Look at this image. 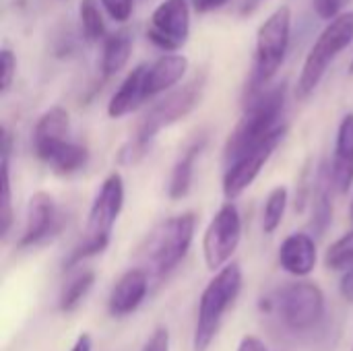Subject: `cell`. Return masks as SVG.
Returning <instances> with one entry per match:
<instances>
[{
    "mask_svg": "<svg viewBox=\"0 0 353 351\" xmlns=\"http://www.w3.org/2000/svg\"><path fill=\"white\" fill-rule=\"evenodd\" d=\"M238 351H269L265 341L259 339L256 335H244L240 339V345H238Z\"/></svg>",
    "mask_w": 353,
    "mask_h": 351,
    "instance_id": "33",
    "label": "cell"
},
{
    "mask_svg": "<svg viewBox=\"0 0 353 351\" xmlns=\"http://www.w3.org/2000/svg\"><path fill=\"white\" fill-rule=\"evenodd\" d=\"M196 230V215L192 211L180 213L163 221L149 238V263L157 277L172 273L188 254Z\"/></svg>",
    "mask_w": 353,
    "mask_h": 351,
    "instance_id": "7",
    "label": "cell"
},
{
    "mask_svg": "<svg viewBox=\"0 0 353 351\" xmlns=\"http://www.w3.org/2000/svg\"><path fill=\"white\" fill-rule=\"evenodd\" d=\"M242 269L238 263H230L221 271L213 275L207 288L201 294L194 335H192V350L209 351L211 343L215 341L225 312L234 306L242 292Z\"/></svg>",
    "mask_w": 353,
    "mask_h": 351,
    "instance_id": "4",
    "label": "cell"
},
{
    "mask_svg": "<svg viewBox=\"0 0 353 351\" xmlns=\"http://www.w3.org/2000/svg\"><path fill=\"white\" fill-rule=\"evenodd\" d=\"M124 207V180L118 172H112L103 182L99 192L93 199V205L87 215V225L81 242L64 259V269H72L79 263L101 254L112 238V230Z\"/></svg>",
    "mask_w": 353,
    "mask_h": 351,
    "instance_id": "3",
    "label": "cell"
},
{
    "mask_svg": "<svg viewBox=\"0 0 353 351\" xmlns=\"http://www.w3.org/2000/svg\"><path fill=\"white\" fill-rule=\"evenodd\" d=\"M62 228V215L56 207V201L50 192L37 190L29 199L27 205V217H25V230L17 242L19 248H31L48 238L56 236Z\"/></svg>",
    "mask_w": 353,
    "mask_h": 351,
    "instance_id": "12",
    "label": "cell"
},
{
    "mask_svg": "<svg viewBox=\"0 0 353 351\" xmlns=\"http://www.w3.org/2000/svg\"><path fill=\"white\" fill-rule=\"evenodd\" d=\"M147 68H149L147 64H139L137 68H132L126 74V79L120 83V87L116 89V93L112 95V99L108 103V116L110 118H114V120L124 118L147 101V93H145Z\"/></svg>",
    "mask_w": 353,
    "mask_h": 351,
    "instance_id": "18",
    "label": "cell"
},
{
    "mask_svg": "<svg viewBox=\"0 0 353 351\" xmlns=\"http://www.w3.org/2000/svg\"><path fill=\"white\" fill-rule=\"evenodd\" d=\"M285 97H288V83H279L273 87H267L259 95L248 97L242 118L238 120L236 128L230 132L223 149L225 166L236 161L242 153L250 151L252 147L261 145L265 139H269L279 126L285 110Z\"/></svg>",
    "mask_w": 353,
    "mask_h": 351,
    "instance_id": "2",
    "label": "cell"
},
{
    "mask_svg": "<svg viewBox=\"0 0 353 351\" xmlns=\"http://www.w3.org/2000/svg\"><path fill=\"white\" fill-rule=\"evenodd\" d=\"M149 294V275L145 269H128L112 288L108 298V312L114 319L130 317L139 310Z\"/></svg>",
    "mask_w": 353,
    "mask_h": 351,
    "instance_id": "13",
    "label": "cell"
},
{
    "mask_svg": "<svg viewBox=\"0 0 353 351\" xmlns=\"http://www.w3.org/2000/svg\"><path fill=\"white\" fill-rule=\"evenodd\" d=\"M186 70H188V58L182 54H163L161 58H157L147 68V74H145L147 99L176 87L186 74Z\"/></svg>",
    "mask_w": 353,
    "mask_h": 351,
    "instance_id": "17",
    "label": "cell"
},
{
    "mask_svg": "<svg viewBox=\"0 0 353 351\" xmlns=\"http://www.w3.org/2000/svg\"><path fill=\"white\" fill-rule=\"evenodd\" d=\"M283 325L294 333L316 329L327 312L325 292L312 281H296L285 285L275 300Z\"/></svg>",
    "mask_w": 353,
    "mask_h": 351,
    "instance_id": "8",
    "label": "cell"
},
{
    "mask_svg": "<svg viewBox=\"0 0 353 351\" xmlns=\"http://www.w3.org/2000/svg\"><path fill=\"white\" fill-rule=\"evenodd\" d=\"M285 134H288V124L279 126L261 145L252 147L250 151L242 153L236 161L225 166V174H223V184L221 186H223V197L230 203H234L246 188L252 186V182L259 178V174L263 172V168L267 166V161L271 159V155L275 153L279 143L285 139Z\"/></svg>",
    "mask_w": 353,
    "mask_h": 351,
    "instance_id": "10",
    "label": "cell"
},
{
    "mask_svg": "<svg viewBox=\"0 0 353 351\" xmlns=\"http://www.w3.org/2000/svg\"><path fill=\"white\" fill-rule=\"evenodd\" d=\"M95 283V273L91 269H85V271H79L60 292V298H58V310L60 312H72L79 308V304L85 300V296L91 292Z\"/></svg>",
    "mask_w": 353,
    "mask_h": 351,
    "instance_id": "23",
    "label": "cell"
},
{
    "mask_svg": "<svg viewBox=\"0 0 353 351\" xmlns=\"http://www.w3.org/2000/svg\"><path fill=\"white\" fill-rule=\"evenodd\" d=\"M325 265L329 271H347L353 267V230L335 240L325 254Z\"/></svg>",
    "mask_w": 353,
    "mask_h": 351,
    "instance_id": "25",
    "label": "cell"
},
{
    "mask_svg": "<svg viewBox=\"0 0 353 351\" xmlns=\"http://www.w3.org/2000/svg\"><path fill=\"white\" fill-rule=\"evenodd\" d=\"M190 35V6L188 0H163L151 14L147 25L149 41L174 54L180 50Z\"/></svg>",
    "mask_w": 353,
    "mask_h": 351,
    "instance_id": "11",
    "label": "cell"
},
{
    "mask_svg": "<svg viewBox=\"0 0 353 351\" xmlns=\"http://www.w3.org/2000/svg\"><path fill=\"white\" fill-rule=\"evenodd\" d=\"M350 219L353 221V199H352V205H350Z\"/></svg>",
    "mask_w": 353,
    "mask_h": 351,
    "instance_id": "37",
    "label": "cell"
},
{
    "mask_svg": "<svg viewBox=\"0 0 353 351\" xmlns=\"http://www.w3.org/2000/svg\"><path fill=\"white\" fill-rule=\"evenodd\" d=\"M79 19H81V27L83 33L89 41H97L105 35V25H103V17L99 10V4L95 0H81L79 4Z\"/></svg>",
    "mask_w": 353,
    "mask_h": 351,
    "instance_id": "27",
    "label": "cell"
},
{
    "mask_svg": "<svg viewBox=\"0 0 353 351\" xmlns=\"http://www.w3.org/2000/svg\"><path fill=\"white\" fill-rule=\"evenodd\" d=\"M141 351H170V331H168V327H163V325L155 327Z\"/></svg>",
    "mask_w": 353,
    "mask_h": 351,
    "instance_id": "31",
    "label": "cell"
},
{
    "mask_svg": "<svg viewBox=\"0 0 353 351\" xmlns=\"http://www.w3.org/2000/svg\"><path fill=\"white\" fill-rule=\"evenodd\" d=\"M17 74V56L10 48H2L0 52V93H8V89L12 87Z\"/></svg>",
    "mask_w": 353,
    "mask_h": 351,
    "instance_id": "28",
    "label": "cell"
},
{
    "mask_svg": "<svg viewBox=\"0 0 353 351\" xmlns=\"http://www.w3.org/2000/svg\"><path fill=\"white\" fill-rule=\"evenodd\" d=\"M242 242V217L234 203H223L203 234V257L209 271L217 273L230 265Z\"/></svg>",
    "mask_w": 353,
    "mask_h": 351,
    "instance_id": "9",
    "label": "cell"
},
{
    "mask_svg": "<svg viewBox=\"0 0 353 351\" xmlns=\"http://www.w3.org/2000/svg\"><path fill=\"white\" fill-rule=\"evenodd\" d=\"M68 130H70V116L64 108L54 106L46 110L33 126V149L50 143L66 141Z\"/></svg>",
    "mask_w": 353,
    "mask_h": 351,
    "instance_id": "22",
    "label": "cell"
},
{
    "mask_svg": "<svg viewBox=\"0 0 353 351\" xmlns=\"http://www.w3.org/2000/svg\"><path fill=\"white\" fill-rule=\"evenodd\" d=\"M333 178H331V163H321L319 172L312 180V219H310V230L314 236H323L331 221H333V201H331V192H333Z\"/></svg>",
    "mask_w": 353,
    "mask_h": 351,
    "instance_id": "19",
    "label": "cell"
},
{
    "mask_svg": "<svg viewBox=\"0 0 353 351\" xmlns=\"http://www.w3.org/2000/svg\"><path fill=\"white\" fill-rule=\"evenodd\" d=\"M132 54V35L126 27L110 33L103 41V52H101V77L112 79L116 77L128 62Z\"/></svg>",
    "mask_w": 353,
    "mask_h": 351,
    "instance_id": "21",
    "label": "cell"
},
{
    "mask_svg": "<svg viewBox=\"0 0 353 351\" xmlns=\"http://www.w3.org/2000/svg\"><path fill=\"white\" fill-rule=\"evenodd\" d=\"M2 168V192H0V234L2 238L8 236L12 228V194H10V157L0 155Z\"/></svg>",
    "mask_w": 353,
    "mask_h": 351,
    "instance_id": "26",
    "label": "cell"
},
{
    "mask_svg": "<svg viewBox=\"0 0 353 351\" xmlns=\"http://www.w3.org/2000/svg\"><path fill=\"white\" fill-rule=\"evenodd\" d=\"M333 186L339 194H347L353 186V112L345 114L337 128L335 155L331 161Z\"/></svg>",
    "mask_w": 353,
    "mask_h": 351,
    "instance_id": "15",
    "label": "cell"
},
{
    "mask_svg": "<svg viewBox=\"0 0 353 351\" xmlns=\"http://www.w3.org/2000/svg\"><path fill=\"white\" fill-rule=\"evenodd\" d=\"M203 91H205V74H196L186 85L174 89L163 99H159L143 116V120L139 122L132 139L120 149L118 161L122 166H134V163H139L147 155L151 143L155 141V137L163 128H168V126H172V124H176L180 120H184L201 103Z\"/></svg>",
    "mask_w": 353,
    "mask_h": 351,
    "instance_id": "1",
    "label": "cell"
},
{
    "mask_svg": "<svg viewBox=\"0 0 353 351\" xmlns=\"http://www.w3.org/2000/svg\"><path fill=\"white\" fill-rule=\"evenodd\" d=\"M230 0H192V6L199 10V12H211V10H217L221 6H225Z\"/></svg>",
    "mask_w": 353,
    "mask_h": 351,
    "instance_id": "34",
    "label": "cell"
},
{
    "mask_svg": "<svg viewBox=\"0 0 353 351\" xmlns=\"http://www.w3.org/2000/svg\"><path fill=\"white\" fill-rule=\"evenodd\" d=\"M345 2H347V0H312L316 14H319L321 19L329 21V23H331L333 19H337L339 14L345 12V10H343Z\"/></svg>",
    "mask_w": 353,
    "mask_h": 351,
    "instance_id": "30",
    "label": "cell"
},
{
    "mask_svg": "<svg viewBox=\"0 0 353 351\" xmlns=\"http://www.w3.org/2000/svg\"><path fill=\"white\" fill-rule=\"evenodd\" d=\"M70 351H93V339L89 333H81L74 341V345L70 348Z\"/></svg>",
    "mask_w": 353,
    "mask_h": 351,
    "instance_id": "35",
    "label": "cell"
},
{
    "mask_svg": "<svg viewBox=\"0 0 353 351\" xmlns=\"http://www.w3.org/2000/svg\"><path fill=\"white\" fill-rule=\"evenodd\" d=\"M292 39V10L290 6L277 8L256 31L254 66L248 83V97L267 89L271 79L281 68Z\"/></svg>",
    "mask_w": 353,
    "mask_h": 351,
    "instance_id": "6",
    "label": "cell"
},
{
    "mask_svg": "<svg viewBox=\"0 0 353 351\" xmlns=\"http://www.w3.org/2000/svg\"><path fill=\"white\" fill-rule=\"evenodd\" d=\"M347 70H350V74H352V77H353V60H352V62H350V68H347Z\"/></svg>",
    "mask_w": 353,
    "mask_h": 351,
    "instance_id": "38",
    "label": "cell"
},
{
    "mask_svg": "<svg viewBox=\"0 0 353 351\" xmlns=\"http://www.w3.org/2000/svg\"><path fill=\"white\" fill-rule=\"evenodd\" d=\"M352 351H353V348H352Z\"/></svg>",
    "mask_w": 353,
    "mask_h": 351,
    "instance_id": "39",
    "label": "cell"
},
{
    "mask_svg": "<svg viewBox=\"0 0 353 351\" xmlns=\"http://www.w3.org/2000/svg\"><path fill=\"white\" fill-rule=\"evenodd\" d=\"M103 10L118 23H126L132 17L134 0H99Z\"/></svg>",
    "mask_w": 353,
    "mask_h": 351,
    "instance_id": "29",
    "label": "cell"
},
{
    "mask_svg": "<svg viewBox=\"0 0 353 351\" xmlns=\"http://www.w3.org/2000/svg\"><path fill=\"white\" fill-rule=\"evenodd\" d=\"M39 161H43L52 172L60 176H70L79 170H83L89 161V149L85 145L72 143V141H58L43 147L33 149Z\"/></svg>",
    "mask_w": 353,
    "mask_h": 351,
    "instance_id": "16",
    "label": "cell"
},
{
    "mask_svg": "<svg viewBox=\"0 0 353 351\" xmlns=\"http://www.w3.org/2000/svg\"><path fill=\"white\" fill-rule=\"evenodd\" d=\"M353 41V10H345L337 19H333L316 37L312 48L306 54V60L302 64L298 83H296V97L300 101L308 99L321 81L325 79L329 66L335 62V58L350 48Z\"/></svg>",
    "mask_w": 353,
    "mask_h": 351,
    "instance_id": "5",
    "label": "cell"
},
{
    "mask_svg": "<svg viewBox=\"0 0 353 351\" xmlns=\"http://www.w3.org/2000/svg\"><path fill=\"white\" fill-rule=\"evenodd\" d=\"M339 294H341L343 300L353 302V267L347 269V271H343L341 281H339Z\"/></svg>",
    "mask_w": 353,
    "mask_h": 351,
    "instance_id": "32",
    "label": "cell"
},
{
    "mask_svg": "<svg viewBox=\"0 0 353 351\" xmlns=\"http://www.w3.org/2000/svg\"><path fill=\"white\" fill-rule=\"evenodd\" d=\"M263 2H265V0H244L242 6H240V12H242L244 17H246V14H252Z\"/></svg>",
    "mask_w": 353,
    "mask_h": 351,
    "instance_id": "36",
    "label": "cell"
},
{
    "mask_svg": "<svg viewBox=\"0 0 353 351\" xmlns=\"http://www.w3.org/2000/svg\"><path fill=\"white\" fill-rule=\"evenodd\" d=\"M207 145V137L201 134L194 141H190L182 155L176 159L172 174H170V182H168V197L172 201H182L184 197H188L190 188H192V176H194V163L199 159V155L203 153Z\"/></svg>",
    "mask_w": 353,
    "mask_h": 351,
    "instance_id": "20",
    "label": "cell"
},
{
    "mask_svg": "<svg viewBox=\"0 0 353 351\" xmlns=\"http://www.w3.org/2000/svg\"><path fill=\"white\" fill-rule=\"evenodd\" d=\"M277 261H279V267L285 273H290V275H294L298 279L308 277L314 271L316 261H319V250H316L314 236L306 234V232L290 234L279 246Z\"/></svg>",
    "mask_w": 353,
    "mask_h": 351,
    "instance_id": "14",
    "label": "cell"
},
{
    "mask_svg": "<svg viewBox=\"0 0 353 351\" xmlns=\"http://www.w3.org/2000/svg\"><path fill=\"white\" fill-rule=\"evenodd\" d=\"M288 201H290V192L285 186H275L263 207V232L265 234H275L283 221L285 209H288Z\"/></svg>",
    "mask_w": 353,
    "mask_h": 351,
    "instance_id": "24",
    "label": "cell"
}]
</instances>
